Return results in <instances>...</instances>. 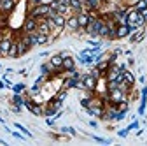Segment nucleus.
<instances>
[{
    "instance_id": "nucleus-5",
    "label": "nucleus",
    "mask_w": 147,
    "mask_h": 146,
    "mask_svg": "<svg viewBox=\"0 0 147 146\" xmlns=\"http://www.w3.org/2000/svg\"><path fill=\"white\" fill-rule=\"evenodd\" d=\"M49 63L54 67V70H56V74L63 70V57H61L60 53H58V55H53V57L49 58Z\"/></svg>"
},
{
    "instance_id": "nucleus-7",
    "label": "nucleus",
    "mask_w": 147,
    "mask_h": 146,
    "mask_svg": "<svg viewBox=\"0 0 147 146\" xmlns=\"http://www.w3.org/2000/svg\"><path fill=\"white\" fill-rule=\"evenodd\" d=\"M130 33H131V30H130L128 25H117L116 27V39H124Z\"/></svg>"
},
{
    "instance_id": "nucleus-8",
    "label": "nucleus",
    "mask_w": 147,
    "mask_h": 146,
    "mask_svg": "<svg viewBox=\"0 0 147 146\" xmlns=\"http://www.w3.org/2000/svg\"><path fill=\"white\" fill-rule=\"evenodd\" d=\"M86 111L91 115V116H96V118H103V115H105V107L103 106H91V107H88Z\"/></svg>"
},
{
    "instance_id": "nucleus-15",
    "label": "nucleus",
    "mask_w": 147,
    "mask_h": 146,
    "mask_svg": "<svg viewBox=\"0 0 147 146\" xmlns=\"http://www.w3.org/2000/svg\"><path fill=\"white\" fill-rule=\"evenodd\" d=\"M7 58H20V49H18V41H12L9 53H7Z\"/></svg>"
},
{
    "instance_id": "nucleus-4",
    "label": "nucleus",
    "mask_w": 147,
    "mask_h": 146,
    "mask_svg": "<svg viewBox=\"0 0 147 146\" xmlns=\"http://www.w3.org/2000/svg\"><path fill=\"white\" fill-rule=\"evenodd\" d=\"M77 21H79V32H86V27L89 23V12L88 11L77 12Z\"/></svg>"
},
{
    "instance_id": "nucleus-26",
    "label": "nucleus",
    "mask_w": 147,
    "mask_h": 146,
    "mask_svg": "<svg viewBox=\"0 0 147 146\" xmlns=\"http://www.w3.org/2000/svg\"><path fill=\"white\" fill-rule=\"evenodd\" d=\"M0 123H4V118H0Z\"/></svg>"
},
{
    "instance_id": "nucleus-24",
    "label": "nucleus",
    "mask_w": 147,
    "mask_h": 146,
    "mask_svg": "<svg viewBox=\"0 0 147 146\" xmlns=\"http://www.w3.org/2000/svg\"><path fill=\"white\" fill-rule=\"evenodd\" d=\"M140 14H142V18H144V20L147 21V7H145V9H142V11H140Z\"/></svg>"
},
{
    "instance_id": "nucleus-18",
    "label": "nucleus",
    "mask_w": 147,
    "mask_h": 146,
    "mask_svg": "<svg viewBox=\"0 0 147 146\" xmlns=\"http://www.w3.org/2000/svg\"><path fill=\"white\" fill-rule=\"evenodd\" d=\"M65 97H67V88H61L60 92L56 93V97H54V100H60V102H63V100H65Z\"/></svg>"
},
{
    "instance_id": "nucleus-10",
    "label": "nucleus",
    "mask_w": 147,
    "mask_h": 146,
    "mask_svg": "<svg viewBox=\"0 0 147 146\" xmlns=\"http://www.w3.org/2000/svg\"><path fill=\"white\" fill-rule=\"evenodd\" d=\"M144 37H145V30H144V27H142V28H137L135 32H131V35H130V41H131L133 44H137V42H140Z\"/></svg>"
},
{
    "instance_id": "nucleus-6",
    "label": "nucleus",
    "mask_w": 147,
    "mask_h": 146,
    "mask_svg": "<svg viewBox=\"0 0 147 146\" xmlns=\"http://www.w3.org/2000/svg\"><path fill=\"white\" fill-rule=\"evenodd\" d=\"M37 23H39V20H35V18L28 16L26 20H25V23H23V32H25V33L35 32V30H37Z\"/></svg>"
},
{
    "instance_id": "nucleus-23",
    "label": "nucleus",
    "mask_w": 147,
    "mask_h": 146,
    "mask_svg": "<svg viewBox=\"0 0 147 146\" xmlns=\"http://www.w3.org/2000/svg\"><path fill=\"white\" fill-rule=\"evenodd\" d=\"M16 129H20V130H21V132H25L26 136H32V134H30V132L25 129V127H23V125H20V123H16Z\"/></svg>"
},
{
    "instance_id": "nucleus-14",
    "label": "nucleus",
    "mask_w": 147,
    "mask_h": 146,
    "mask_svg": "<svg viewBox=\"0 0 147 146\" xmlns=\"http://www.w3.org/2000/svg\"><path fill=\"white\" fill-rule=\"evenodd\" d=\"M16 7V0H2V12H12Z\"/></svg>"
},
{
    "instance_id": "nucleus-27",
    "label": "nucleus",
    "mask_w": 147,
    "mask_h": 146,
    "mask_svg": "<svg viewBox=\"0 0 147 146\" xmlns=\"http://www.w3.org/2000/svg\"><path fill=\"white\" fill-rule=\"evenodd\" d=\"M0 57H2V48H0Z\"/></svg>"
},
{
    "instance_id": "nucleus-12",
    "label": "nucleus",
    "mask_w": 147,
    "mask_h": 146,
    "mask_svg": "<svg viewBox=\"0 0 147 146\" xmlns=\"http://www.w3.org/2000/svg\"><path fill=\"white\" fill-rule=\"evenodd\" d=\"M68 5H70V9H72V12H74V14H77V12H81V11H82L84 0H68Z\"/></svg>"
},
{
    "instance_id": "nucleus-25",
    "label": "nucleus",
    "mask_w": 147,
    "mask_h": 146,
    "mask_svg": "<svg viewBox=\"0 0 147 146\" xmlns=\"http://www.w3.org/2000/svg\"><path fill=\"white\" fill-rule=\"evenodd\" d=\"M119 136H121V137H124V136H128V129H124V130H119Z\"/></svg>"
},
{
    "instance_id": "nucleus-1",
    "label": "nucleus",
    "mask_w": 147,
    "mask_h": 146,
    "mask_svg": "<svg viewBox=\"0 0 147 146\" xmlns=\"http://www.w3.org/2000/svg\"><path fill=\"white\" fill-rule=\"evenodd\" d=\"M49 11H51L49 4L42 2V4H39V5H35V7H32V9H30V14H28V16L35 18V20H40V18H47Z\"/></svg>"
},
{
    "instance_id": "nucleus-16",
    "label": "nucleus",
    "mask_w": 147,
    "mask_h": 146,
    "mask_svg": "<svg viewBox=\"0 0 147 146\" xmlns=\"http://www.w3.org/2000/svg\"><path fill=\"white\" fill-rule=\"evenodd\" d=\"M11 44H12V39H11V37H4V39H2V42H0V48H2V57H7Z\"/></svg>"
},
{
    "instance_id": "nucleus-2",
    "label": "nucleus",
    "mask_w": 147,
    "mask_h": 146,
    "mask_svg": "<svg viewBox=\"0 0 147 146\" xmlns=\"http://www.w3.org/2000/svg\"><path fill=\"white\" fill-rule=\"evenodd\" d=\"M123 100H128L126 99V93L124 92H121L119 88H116V90H110L109 92V102L110 104H119V102H123Z\"/></svg>"
},
{
    "instance_id": "nucleus-22",
    "label": "nucleus",
    "mask_w": 147,
    "mask_h": 146,
    "mask_svg": "<svg viewBox=\"0 0 147 146\" xmlns=\"http://www.w3.org/2000/svg\"><path fill=\"white\" fill-rule=\"evenodd\" d=\"M44 0H28V5H30V9L32 7H35V5H39V4H42Z\"/></svg>"
},
{
    "instance_id": "nucleus-13",
    "label": "nucleus",
    "mask_w": 147,
    "mask_h": 146,
    "mask_svg": "<svg viewBox=\"0 0 147 146\" xmlns=\"http://www.w3.org/2000/svg\"><path fill=\"white\" fill-rule=\"evenodd\" d=\"M74 69H76V60H74L70 55H68V57L63 58V70L68 72V70H74Z\"/></svg>"
},
{
    "instance_id": "nucleus-17",
    "label": "nucleus",
    "mask_w": 147,
    "mask_h": 146,
    "mask_svg": "<svg viewBox=\"0 0 147 146\" xmlns=\"http://www.w3.org/2000/svg\"><path fill=\"white\" fill-rule=\"evenodd\" d=\"M123 81H126L128 85H135V76H133V72L131 70H128V69H124L123 70Z\"/></svg>"
},
{
    "instance_id": "nucleus-19",
    "label": "nucleus",
    "mask_w": 147,
    "mask_h": 146,
    "mask_svg": "<svg viewBox=\"0 0 147 146\" xmlns=\"http://www.w3.org/2000/svg\"><path fill=\"white\" fill-rule=\"evenodd\" d=\"M25 88H26V86H25L23 83H20V85H14V86H12L14 93H23V92H25Z\"/></svg>"
},
{
    "instance_id": "nucleus-3",
    "label": "nucleus",
    "mask_w": 147,
    "mask_h": 146,
    "mask_svg": "<svg viewBox=\"0 0 147 146\" xmlns=\"http://www.w3.org/2000/svg\"><path fill=\"white\" fill-rule=\"evenodd\" d=\"M82 83H84V90H88V92H95L98 79L89 72V74H84V76H82Z\"/></svg>"
},
{
    "instance_id": "nucleus-9",
    "label": "nucleus",
    "mask_w": 147,
    "mask_h": 146,
    "mask_svg": "<svg viewBox=\"0 0 147 146\" xmlns=\"http://www.w3.org/2000/svg\"><path fill=\"white\" fill-rule=\"evenodd\" d=\"M67 28L72 32H77L79 30V21H77V14H72L67 18Z\"/></svg>"
},
{
    "instance_id": "nucleus-20",
    "label": "nucleus",
    "mask_w": 147,
    "mask_h": 146,
    "mask_svg": "<svg viewBox=\"0 0 147 146\" xmlns=\"http://www.w3.org/2000/svg\"><path fill=\"white\" fill-rule=\"evenodd\" d=\"M147 7V0H138V2L135 4V9L137 11H142V9H145Z\"/></svg>"
},
{
    "instance_id": "nucleus-11",
    "label": "nucleus",
    "mask_w": 147,
    "mask_h": 146,
    "mask_svg": "<svg viewBox=\"0 0 147 146\" xmlns=\"http://www.w3.org/2000/svg\"><path fill=\"white\" fill-rule=\"evenodd\" d=\"M53 21H54V25H56L58 28H65V27H67V16L56 12V14L53 16Z\"/></svg>"
},
{
    "instance_id": "nucleus-21",
    "label": "nucleus",
    "mask_w": 147,
    "mask_h": 146,
    "mask_svg": "<svg viewBox=\"0 0 147 146\" xmlns=\"http://www.w3.org/2000/svg\"><path fill=\"white\" fill-rule=\"evenodd\" d=\"M119 86L117 81H107V92H110V90H116Z\"/></svg>"
}]
</instances>
